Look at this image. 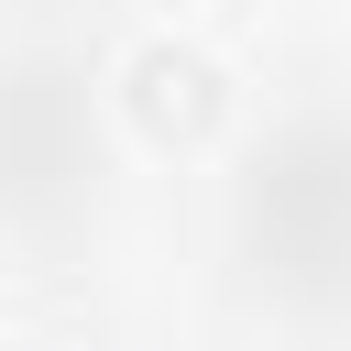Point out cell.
I'll use <instances>...</instances> for the list:
<instances>
[{
	"mask_svg": "<svg viewBox=\"0 0 351 351\" xmlns=\"http://www.w3.org/2000/svg\"><path fill=\"white\" fill-rule=\"evenodd\" d=\"M121 110L154 132V143H208L219 132V66L208 55H186V44H143L132 66H121Z\"/></svg>",
	"mask_w": 351,
	"mask_h": 351,
	"instance_id": "6da1fadb",
	"label": "cell"
}]
</instances>
